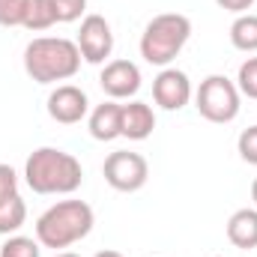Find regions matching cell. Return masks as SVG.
I'll list each match as a JSON object with an SVG mask.
<instances>
[{
  "instance_id": "8fae6325",
  "label": "cell",
  "mask_w": 257,
  "mask_h": 257,
  "mask_svg": "<svg viewBox=\"0 0 257 257\" xmlns=\"http://www.w3.org/2000/svg\"><path fill=\"white\" fill-rule=\"evenodd\" d=\"M99 84H102V93L114 102L132 99L141 90V69L132 60H108L99 75Z\"/></svg>"
},
{
  "instance_id": "9c48e42d",
  "label": "cell",
  "mask_w": 257,
  "mask_h": 257,
  "mask_svg": "<svg viewBox=\"0 0 257 257\" xmlns=\"http://www.w3.org/2000/svg\"><path fill=\"white\" fill-rule=\"evenodd\" d=\"M27 221V203L18 192V174L9 165H0V233L9 236Z\"/></svg>"
},
{
  "instance_id": "484cf974",
  "label": "cell",
  "mask_w": 257,
  "mask_h": 257,
  "mask_svg": "<svg viewBox=\"0 0 257 257\" xmlns=\"http://www.w3.org/2000/svg\"><path fill=\"white\" fill-rule=\"evenodd\" d=\"M218 257H224V254H218Z\"/></svg>"
},
{
  "instance_id": "603a6c76",
  "label": "cell",
  "mask_w": 257,
  "mask_h": 257,
  "mask_svg": "<svg viewBox=\"0 0 257 257\" xmlns=\"http://www.w3.org/2000/svg\"><path fill=\"white\" fill-rule=\"evenodd\" d=\"M96 257H123L120 251H114V248H105V251H99Z\"/></svg>"
},
{
  "instance_id": "4fadbf2b",
  "label": "cell",
  "mask_w": 257,
  "mask_h": 257,
  "mask_svg": "<svg viewBox=\"0 0 257 257\" xmlns=\"http://www.w3.org/2000/svg\"><path fill=\"white\" fill-rule=\"evenodd\" d=\"M156 128V114L147 102H128L123 105V138L128 141H147Z\"/></svg>"
},
{
  "instance_id": "e0dca14e",
  "label": "cell",
  "mask_w": 257,
  "mask_h": 257,
  "mask_svg": "<svg viewBox=\"0 0 257 257\" xmlns=\"http://www.w3.org/2000/svg\"><path fill=\"white\" fill-rule=\"evenodd\" d=\"M39 239L30 236H6V242L0 245V257H39Z\"/></svg>"
},
{
  "instance_id": "6da1fadb",
  "label": "cell",
  "mask_w": 257,
  "mask_h": 257,
  "mask_svg": "<svg viewBox=\"0 0 257 257\" xmlns=\"http://www.w3.org/2000/svg\"><path fill=\"white\" fill-rule=\"evenodd\" d=\"M24 183L36 194H72L84 183V168L66 150L39 147L24 162Z\"/></svg>"
},
{
  "instance_id": "7c38bea8",
  "label": "cell",
  "mask_w": 257,
  "mask_h": 257,
  "mask_svg": "<svg viewBox=\"0 0 257 257\" xmlns=\"http://www.w3.org/2000/svg\"><path fill=\"white\" fill-rule=\"evenodd\" d=\"M87 126H90V135L96 141H117L123 138V105L108 99L102 105H96L90 114H87Z\"/></svg>"
},
{
  "instance_id": "44dd1931",
  "label": "cell",
  "mask_w": 257,
  "mask_h": 257,
  "mask_svg": "<svg viewBox=\"0 0 257 257\" xmlns=\"http://www.w3.org/2000/svg\"><path fill=\"white\" fill-rule=\"evenodd\" d=\"M236 153H239L242 162L257 165V126H248V128L239 132V138H236Z\"/></svg>"
},
{
  "instance_id": "30bf717a",
  "label": "cell",
  "mask_w": 257,
  "mask_h": 257,
  "mask_svg": "<svg viewBox=\"0 0 257 257\" xmlns=\"http://www.w3.org/2000/svg\"><path fill=\"white\" fill-rule=\"evenodd\" d=\"M48 117L60 126H75L90 114V99L81 87L75 84H57L48 93Z\"/></svg>"
},
{
  "instance_id": "ffe728a7",
  "label": "cell",
  "mask_w": 257,
  "mask_h": 257,
  "mask_svg": "<svg viewBox=\"0 0 257 257\" xmlns=\"http://www.w3.org/2000/svg\"><path fill=\"white\" fill-rule=\"evenodd\" d=\"M51 3H54L57 24H72L87 12V0H51Z\"/></svg>"
},
{
  "instance_id": "d6986e66",
  "label": "cell",
  "mask_w": 257,
  "mask_h": 257,
  "mask_svg": "<svg viewBox=\"0 0 257 257\" xmlns=\"http://www.w3.org/2000/svg\"><path fill=\"white\" fill-rule=\"evenodd\" d=\"M30 0H0V27H21Z\"/></svg>"
},
{
  "instance_id": "cb8c5ba5",
  "label": "cell",
  "mask_w": 257,
  "mask_h": 257,
  "mask_svg": "<svg viewBox=\"0 0 257 257\" xmlns=\"http://www.w3.org/2000/svg\"><path fill=\"white\" fill-rule=\"evenodd\" d=\"M251 200H254V206H257V177H254V183H251Z\"/></svg>"
},
{
  "instance_id": "9a60e30c",
  "label": "cell",
  "mask_w": 257,
  "mask_h": 257,
  "mask_svg": "<svg viewBox=\"0 0 257 257\" xmlns=\"http://www.w3.org/2000/svg\"><path fill=\"white\" fill-rule=\"evenodd\" d=\"M230 45L242 54H257V15H236L230 24Z\"/></svg>"
},
{
  "instance_id": "5bb4252c",
  "label": "cell",
  "mask_w": 257,
  "mask_h": 257,
  "mask_svg": "<svg viewBox=\"0 0 257 257\" xmlns=\"http://www.w3.org/2000/svg\"><path fill=\"white\" fill-rule=\"evenodd\" d=\"M227 239H230V245H236L242 251L257 248V209L245 206L227 218Z\"/></svg>"
},
{
  "instance_id": "277c9868",
  "label": "cell",
  "mask_w": 257,
  "mask_h": 257,
  "mask_svg": "<svg viewBox=\"0 0 257 257\" xmlns=\"http://www.w3.org/2000/svg\"><path fill=\"white\" fill-rule=\"evenodd\" d=\"M192 36V21L183 12L156 15L141 33V57L150 66H171Z\"/></svg>"
},
{
  "instance_id": "ac0fdd59",
  "label": "cell",
  "mask_w": 257,
  "mask_h": 257,
  "mask_svg": "<svg viewBox=\"0 0 257 257\" xmlns=\"http://www.w3.org/2000/svg\"><path fill=\"white\" fill-rule=\"evenodd\" d=\"M236 90L245 99H257V57H248L236 72Z\"/></svg>"
},
{
  "instance_id": "d4e9b609",
  "label": "cell",
  "mask_w": 257,
  "mask_h": 257,
  "mask_svg": "<svg viewBox=\"0 0 257 257\" xmlns=\"http://www.w3.org/2000/svg\"><path fill=\"white\" fill-rule=\"evenodd\" d=\"M54 257H81V254H75V251H57Z\"/></svg>"
},
{
  "instance_id": "7a4b0ae2",
  "label": "cell",
  "mask_w": 257,
  "mask_h": 257,
  "mask_svg": "<svg viewBox=\"0 0 257 257\" xmlns=\"http://www.w3.org/2000/svg\"><path fill=\"white\" fill-rule=\"evenodd\" d=\"M93 224H96V212L87 200H75V197L57 200L36 218V239L42 248L60 251L90 236Z\"/></svg>"
},
{
  "instance_id": "7402d4cb",
  "label": "cell",
  "mask_w": 257,
  "mask_h": 257,
  "mask_svg": "<svg viewBox=\"0 0 257 257\" xmlns=\"http://www.w3.org/2000/svg\"><path fill=\"white\" fill-rule=\"evenodd\" d=\"M224 12H233V15H245L251 6H254V0H215Z\"/></svg>"
},
{
  "instance_id": "2e32d148",
  "label": "cell",
  "mask_w": 257,
  "mask_h": 257,
  "mask_svg": "<svg viewBox=\"0 0 257 257\" xmlns=\"http://www.w3.org/2000/svg\"><path fill=\"white\" fill-rule=\"evenodd\" d=\"M57 24V15H54V3L51 0H30L27 3V15H24V30H33V33H39V30H48V27H54Z\"/></svg>"
},
{
  "instance_id": "5b68a950",
  "label": "cell",
  "mask_w": 257,
  "mask_h": 257,
  "mask_svg": "<svg viewBox=\"0 0 257 257\" xmlns=\"http://www.w3.org/2000/svg\"><path fill=\"white\" fill-rule=\"evenodd\" d=\"M242 96L236 90V81L224 78V75H209L200 81V87L194 90V108L203 120L215 123V126H227L239 117V105Z\"/></svg>"
},
{
  "instance_id": "3957f363",
  "label": "cell",
  "mask_w": 257,
  "mask_h": 257,
  "mask_svg": "<svg viewBox=\"0 0 257 257\" xmlns=\"http://www.w3.org/2000/svg\"><path fill=\"white\" fill-rule=\"evenodd\" d=\"M81 69V51L66 36H39L24 48V72L36 84H57L75 78Z\"/></svg>"
},
{
  "instance_id": "52a82bcc",
  "label": "cell",
  "mask_w": 257,
  "mask_h": 257,
  "mask_svg": "<svg viewBox=\"0 0 257 257\" xmlns=\"http://www.w3.org/2000/svg\"><path fill=\"white\" fill-rule=\"evenodd\" d=\"M75 45L81 51V60H87L93 66L105 63L114 54V30H111L108 18L105 15H84Z\"/></svg>"
},
{
  "instance_id": "8992f818",
  "label": "cell",
  "mask_w": 257,
  "mask_h": 257,
  "mask_svg": "<svg viewBox=\"0 0 257 257\" xmlns=\"http://www.w3.org/2000/svg\"><path fill=\"white\" fill-rule=\"evenodd\" d=\"M102 177L105 183L114 189V192H123V194H132V192H141L150 180V165L141 153H132V150H117L105 159L102 165Z\"/></svg>"
},
{
  "instance_id": "ba28073f",
  "label": "cell",
  "mask_w": 257,
  "mask_h": 257,
  "mask_svg": "<svg viewBox=\"0 0 257 257\" xmlns=\"http://www.w3.org/2000/svg\"><path fill=\"white\" fill-rule=\"evenodd\" d=\"M194 96V87L183 69L165 66L153 81V99L162 111H183Z\"/></svg>"
}]
</instances>
